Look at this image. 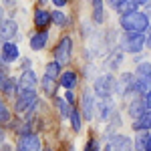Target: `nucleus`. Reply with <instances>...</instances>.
I'll use <instances>...</instances> for the list:
<instances>
[{"label": "nucleus", "mask_w": 151, "mask_h": 151, "mask_svg": "<svg viewBox=\"0 0 151 151\" xmlns=\"http://www.w3.org/2000/svg\"><path fill=\"white\" fill-rule=\"evenodd\" d=\"M147 139H149V133H145V131H137V139H135V151H145Z\"/></svg>", "instance_id": "5701e85b"}, {"label": "nucleus", "mask_w": 151, "mask_h": 151, "mask_svg": "<svg viewBox=\"0 0 151 151\" xmlns=\"http://www.w3.org/2000/svg\"><path fill=\"white\" fill-rule=\"evenodd\" d=\"M70 125H73V131H81V127H83V121H81V113L73 107V113H70Z\"/></svg>", "instance_id": "393cba45"}, {"label": "nucleus", "mask_w": 151, "mask_h": 151, "mask_svg": "<svg viewBox=\"0 0 151 151\" xmlns=\"http://www.w3.org/2000/svg\"><path fill=\"white\" fill-rule=\"evenodd\" d=\"M129 115L133 117V119H137V117H141L145 111H147V103H145V97H141V95H137V97H133L131 99V103H129Z\"/></svg>", "instance_id": "1a4fd4ad"}, {"label": "nucleus", "mask_w": 151, "mask_h": 151, "mask_svg": "<svg viewBox=\"0 0 151 151\" xmlns=\"http://www.w3.org/2000/svg\"><path fill=\"white\" fill-rule=\"evenodd\" d=\"M40 2H45V0H40Z\"/></svg>", "instance_id": "e433bc0d"}, {"label": "nucleus", "mask_w": 151, "mask_h": 151, "mask_svg": "<svg viewBox=\"0 0 151 151\" xmlns=\"http://www.w3.org/2000/svg\"><path fill=\"white\" fill-rule=\"evenodd\" d=\"M60 67H63V63H58V60H52V63H48L47 65V70H45V75L50 77V79H58L63 73H60Z\"/></svg>", "instance_id": "f3484780"}, {"label": "nucleus", "mask_w": 151, "mask_h": 151, "mask_svg": "<svg viewBox=\"0 0 151 151\" xmlns=\"http://www.w3.org/2000/svg\"><path fill=\"white\" fill-rule=\"evenodd\" d=\"M147 47V36L143 32H125L121 40V48L127 52H141V48Z\"/></svg>", "instance_id": "f03ea898"}, {"label": "nucleus", "mask_w": 151, "mask_h": 151, "mask_svg": "<svg viewBox=\"0 0 151 151\" xmlns=\"http://www.w3.org/2000/svg\"><path fill=\"white\" fill-rule=\"evenodd\" d=\"M48 42V32L47 30H40V32H35L30 36V48L32 50H42Z\"/></svg>", "instance_id": "ddd939ff"}, {"label": "nucleus", "mask_w": 151, "mask_h": 151, "mask_svg": "<svg viewBox=\"0 0 151 151\" xmlns=\"http://www.w3.org/2000/svg\"><path fill=\"white\" fill-rule=\"evenodd\" d=\"M50 22H52V14H50V12L42 10V8H38V10L35 12V24L38 28H47Z\"/></svg>", "instance_id": "2eb2a0df"}, {"label": "nucleus", "mask_w": 151, "mask_h": 151, "mask_svg": "<svg viewBox=\"0 0 151 151\" xmlns=\"http://www.w3.org/2000/svg\"><path fill=\"white\" fill-rule=\"evenodd\" d=\"M0 121H2V125H6V123L10 121V111H8L6 103H2V105H0Z\"/></svg>", "instance_id": "bb28decb"}, {"label": "nucleus", "mask_w": 151, "mask_h": 151, "mask_svg": "<svg viewBox=\"0 0 151 151\" xmlns=\"http://www.w3.org/2000/svg\"><path fill=\"white\" fill-rule=\"evenodd\" d=\"M145 103H147V109H151V91L145 95Z\"/></svg>", "instance_id": "2f4dec72"}, {"label": "nucleus", "mask_w": 151, "mask_h": 151, "mask_svg": "<svg viewBox=\"0 0 151 151\" xmlns=\"http://www.w3.org/2000/svg\"><path fill=\"white\" fill-rule=\"evenodd\" d=\"M97 111H99V117H101L103 121H107V119H109V115H111V111H113V107H111V101L103 99V101L99 103V107H97Z\"/></svg>", "instance_id": "412c9836"}, {"label": "nucleus", "mask_w": 151, "mask_h": 151, "mask_svg": "<svg viewBox=\"0 0 151 151\" xmlns=\"http://www.w3.org/2000/svg\"><path fill=\"white\" fill-rule=\"evenodd\" d=\"M77 81H79V77H77V73H73V70H67V73H63V75L58 77V85L65 87V89H75V87H77Z\"/></svg>", "instance_id": "4468645a"}, {"label": "nucleus", "mask_w": 151, "mask_h": 151, "mask_svg": "<svg viewBox=\"0 0 151 151\" xmlns=\"http://www.w3.org/2000/svg\"><path fill=\"white\" fill-rule=\"evenodd\" d=\"M55 105H57V109H58V113H60V117H70V113H73V105H70L67 99L55 97Z\"/></svg>", "instance_id": "dca6fc26"}, {"label": "nucleus", "mask_w": 151, "mask_h": 151, "mask_svg": "<svg viewBox=\"0 0 151 151\" xmlns=\"http://www.w3.org/2000/svg\"><path fill=\"white\" fill-rule=\"evenodd\" d=\"M36 105V91L35 89H28V91H18L16 97V111L18 113H26L28 109H32Z\"/></svg>", "instance_id": "39448f33"}, {"label": "nucleus", "mask_w": 151, "mask_h": 151, "mask_svg": "<svg viewBox=\"0 0 151 151\" xmlns=\"http://www.w3.org/2000/svg\"><path fill=\"white\" fill-rule=\"evenodd\" d=\"M18 151H42L40 149V139L35 133H20L18 137Z\"/></svg>", "instance_id": "423d86ee"}, {"label": "nucleus", "mask_w": 151, "mask_h": 151, "mask_svg": "<svg viewBox=\"0 0 151 151\" xmlns=\"http://www.w3.org/2000/svg\"><path fill=\"white\" fill-rule=\"evenodd\" d=\"M65 99H67L70 105L75 103V95H73V89H67V95H65Z\"/></svg>", "instance_id": "c85d7f7f"}, {"label": "nucleus", "mask_w": 151, "mask_h": 151, "mask_svg": "<svg viewBox=\"0 0 151 151\" xmlns=\"http://www.w3.org/2000/svg\"><path fill=\"white\" fill-rule=\"evenodd\" d=\"M4 4H14V0H4Z\"/></svg>", "instance_id": "f704fd0d"}, {"label": "nucleus", "mask_w": 151, "mask_h": 151, "mask_svg": "<svg viewBox=\"0 0 151 151\" xmlns=\"http://www.w3.org/2000/svg\"><path fill=\"white\" fill-rule=\"evenodd\" d=\"M70 57H73V38L70 36H63L60 42L57 45V48H55V60L67 65L70 60Z\"/></svg>", "instance_id": "20e7f679"}, {"label": "nucleus", "mask_w": 151, "mask_h": 151, "mask_svg": "<svg viewBox=\"0 0 151 151\" xmlns=\"http://www.w3.org/2000/svg\"><path fill=\"white\" fill-rule=\"evenodd\" d=\"M145 151H151V133H149V139H147V145H145Z\"/></svg>", "instance_id": "473e14b6"}, {"label": "nucleus", "mask_w": 151, "mask_h": 151, "mask_svg": "<svg viewBox=\"0 0 151 151\" xmlns=\"http://www.w3.org/2000/svg\"><path fill=\"white\" fill-rule=\"evenodd\" d=\"M115 91H117V81L113 75H101L95 81V93L101 99H109Z\"/></svg>", "instance_id": "7ed1b4c3"}, {"label": "nucleus", "mask_w": 151, "mask_h": 151, "mask_svg": "<svg viewBox=\"0 0 151 151\" xmlns=\"http://www.w3.org/2000/svg\"><path fill=\"white\" fill-rule=\"evenodd\" d=\"M93 20L97 24H101L105 20L103 14V0H93Z\"/></svg>", "instance_id": "a211bd4d"}, {"label": "nucleus", "mask_w": 151, "mask_h": 151, "mask_svg": "<svg viewBox=\"0 0 151 151\" xmlns=\"http://www.w3.org/2000/svg\"><path fill=\"white\" fill-rule=\"evenodd\" d=\"M121 60H123V52H121V50H115L111 57L107 58V67H109V69H117V67L121 65Z\"/></svg>", "instance_id": "b1692460"}, {"label": "nucleus", "mask_w": 151, "mask_h": 151, "mask_svg": "<svg viewBox=\"0 0 151 151\" xmlns=\"http://www.w3.org/2000/svg\"><path fill=\"white\" fill-rule=\"evenodd\" d=\"M16 30H18V26H16L14 20H10V18H2L0 35H2V40H4V42H8L10 38H14V36H16Z\"/></svg>", "instance_id": "9d476101"}, {"label": "nucleus", "mask_w": 151, "mask_h": 151, "mask_svg": "<svg viewBox=\"0 0 151 151\" xmlns=\"http://www.w3.org/2000/svg\"><path fill=\"white\" fill-rule=\"evenodd\" d=\"M16 58H18V47H16L14 42H10V40L4 42V45H2V63H8V65H10Z\"/></svg>", "instance_id": "9b49d317"}, {"label": "nucleus", "mask_w": 151, "mask_h": 151, "mask_svg": "<svg viewBox=\"0 0 151 151\" xmlns=\"http://www.w3.org/2000/svg\"><path fill=\"white\" fill-rule=\"evenodd\" d=\"M38 85V79H36L35 70L30 69H24L20 79H18V91H28V89H35Z\"/></svg>", "instance_id": "6e6552de"}, {"label": "nucleus", "mask_w": 151, "mask_h": 151, "mask_svg": "<svg viewBox=\"0 0 151 151\" xmlns=\"http://www.w3.org/2000/svg\"><path fill=\"white\" fill-rule=\"evenodd\" d=\"M57 79H50V77H47L45 75V79H42V91H45V95H48V97H52L55 95V91H57Z\"/></svg>", "instance_id": "6ab92c4d"}, {"label": "nucleus", "mask_w": 151, "mask_h": 151, "mask_svg": "<svg viewBox=\"0 0 151 151\" xmlns=\"http://www.w3.org/2000/svg\"><path fill=\"white\" fill-rule=\"evenodd\" d=\"M119 24L125 32H145L149 28V16L145 12L133 10V12H127V14H121Z\"/></svg>", "instance_id": "f257e3e1"}, {"label": "nucleus", "mask_w": 151, "mask_h": 151, "mask_svg": "<svg viewBox=\"0 0 151 151\" xmlns=\"http://www.w3.org/2000/svg\"><path fill=\"white\" fill-rule=\"evenodd\" d=\"M137 6H139V4H137L135 0H123V2L117 6V12H119V14H127V12L137 10Z\"/></svg>", "instance_id": "4be33fe9"}, {"label": "nucleus", "mask_w": 151, "mask_h": 151, "mask_svg": "<svg viewBox=\"0 0 151 151\" xmlns=\"http://www.w3.org/2000/svg\"><path fill=\"white\" fill-rule=\"evenodd\" d=\"M131 149H133V143L125 135H113L111 141L107 143V151H131Z\"/></svg>", "instance_id": "0eeeda50"}, {"label": "nucleus", "mask_w": 151, "mask_h": 151, "mask_svg": "<svg viewBox=\"0 0 151 151\" xmlns=\"http://www.w3.org/2000/svg\"><path fill=\"white\" fill-rule=\"evenodd\" d=\"M95 117V99L91 93L83 95V119H93Z\"/></svg>", "instance_id": "f8f14e48"}, {"label": "nucleus", "mask_w": 151, "mask_h": 151, "mask_svg": "<svg viewBox=\"0 0 151 151\" xmlns=\"http://www.w3.org/2000/svg\"><path fill=\"white\" fill-rule=\"evenodd\" d=\"M121 2H123V0H107V4H109L111 8H115V10H117V6H119Z\"/></svg>", "instance_id": "c756f323"}, {"label": "nucleus", "mask_w": 151, "mask_h": 151, "mask_svg": "<svg viewBox=\"0 0 151 151\" xmlns=\"http://www.w3.org/2000/svg\"><path fill=\"white\" fill-rule=\"evenodd\" d=\"M67 20H69V18H67L63 12H58V10L52 12V22L57 24V26H65V24H67Z\"/></svg>", "instance_id": "a878e982"}, {"label": "nucleus", "mask_w": 151, "mask_h": 151, "mask_svg": "<svg viewBox=\"0 0 151 151\" xmlns=\"http://www.w3.org/2000/svg\"><path fill=\"white\" fill-rule=\"evenodd\" d=\"M85 151H99V141H97V139H91L89 143H87Z\"/></svg>", "instance_id": "cd10ccee"}, {"label": "nucleus", "mask_w": 151, "mask_h": 151, "mask_svg": "<svg viewBox=\"0 0 151 151\" xmlns=\"http://www.w3.org/2000/svg\"><path fill=\"white\" fill-rule=\"evenodd\" d=\"M52 4L57 8H63V6H67V0H52Z\"/></svg>", "instance_id": "7c9ffc66"}, {"label": "nucleus", "mask_w": 151, "mask_h": 151, "mask_svg": "<svg viewBox=\"0 0 151 151\" xmlns=\"http://www.w3.org/2000/svg\"><path fill=\"white\" fill-rule=\"evenodd\" d=\"M147 47L151 48V32H149V36H147Z\"/></svg>", "instance_id": "72a5a7b5"}, {"label": "nucleus", "mask_w": 151, "mask_h": 151, "mask_svg": "<svg viewBox=\"0 0 151 151\" xmlns=\"http://www.w3.org/2000/svg\"><path fill=\"white\" fill-rule=\"evenodd\" d=\"M135 2H137V4H145L147 0H135Z\"/></svg>", "instance_id": "c9c22d12"}, {"label": "nucleus", "mask_w": 151, "mask_h": 151, "mask_svg": "<svg viewBox=\"0 0 151 151\" xmlns=\"http://www.w3.org/2000/svg\"><path fill=\"white\" fill-rule=\"evenodd\" d=\"M16 81L10 79V77H6V73H2V93L4 95H12L14 93V89H18V87H14Z\"/></svg>", "instance_id": "aec40b11"}]
</instances>
